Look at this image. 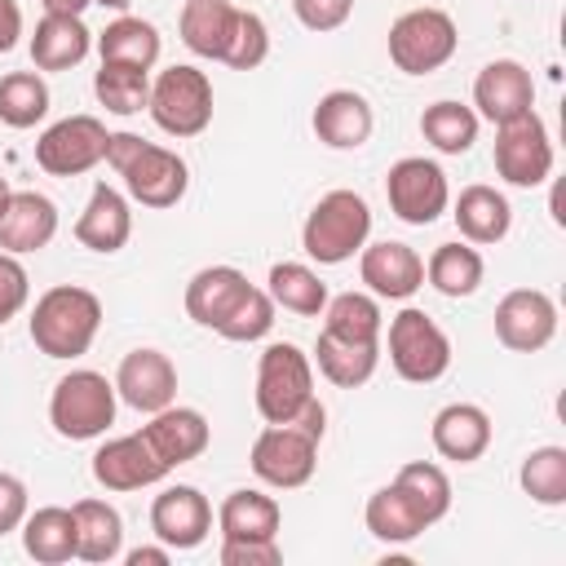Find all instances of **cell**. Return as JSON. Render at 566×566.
Returning <instances> with one entry per match:
<instances>
[{
	"instance_id": "cell-5",
	"label": "cell",
	"mask_w": 566,
	"mask_h": 566,
	"mask_svg": "<svg viewBox=\"0 0 566 566\" xmlns=\"http://www.w3.org/2000/svg\"><path fill=\"white\" fill-rule=\"evenodd\" d=\"M314 398V367L292 340L265 345L256 363V411L265 424H292Z\"/></svg>"
},
{
	"instance_id": "cell-30",
	"label": "cell",
	"mask_w": 566,
	"mask_h": 566,
	"mask_svg": "<svg viewBox=\"0 0 566 566\" xmlns=\"http://www.w3.org/2000/svg\"><path fill=\"white\" fill-rule=\"evenodd\" d=\"M314 363H318V371H323L336 389H358V385H367V380H371V371H376V363H380V345L345 340V336L318 332Z\"/></svg>"
},
{
	"instance_id": "cell-16",
	"label": "cell",
	"mask_w": 566,
	"mask_h": 566,
	"mask_svg": "<svg viewBox=\"0 0 566 566\" xmlns=\"http://www.w3.org/2000/svg\"><path fill=\"white\" fill-rule=\"evenodd\" d=\"M473 106L491 124H509V119L526 115L535 106V80H531V71L522 62H513V57L486 62L478 71V80H473Z\"/></svg>"
},
{
	"instance_id": "cell-44",
	"label": "cell",
	"mask_w": 566,
	"mask_h": 566,
	"mask_svg": "<svg viewBox=\"0 0 566 566\" xmlns=\"http://www.w3.org/2000/svg\"><path fill=\"white\" fill-rule=\"evenodd\" d=\"M27 296H31V279H27L22 261L13 252H0V327L22 314Z\"/></svg>"
},
{
	"instance_id": "cell-41",
	"label": "cell",
	"mask_w": 566,
	"mask_h": 566,
	"mask_svg": "<svg viewBox=\"0 0 566 566\" xmlns=\"http://www.w3.org/2000/svg\"><path fill=\"white\" fill-rule=\"evenodd\" d=\"M394 482L416 500V509L424 513L429 526L447 517V509H451V478H447L433 460H411V464H402Z\"/></svg>"
},
{
	"instance_id": "cell-52",
	"label": "cell",
	"mask_w": 566,
	"mask_h": 566,
	"mask_svg": "<svg viewBox=\"0 0 566 566\" xmlns=\"http://www.w3.org/2000/svg\"><path fill=\"white\" fill-rule=\"evenodd\" d=\"M9 195H13V190H9V181L0 177V212H4V203H9Z\"/></svg>"
},
{
	"instance_id": "cell-34",
	"label": "cell",
	"mask_w": 566,
	"mask_h": 566,
	"mask_svg": "<svg viewBox=\"0 0 566 566\" xmlns=\"http://www.w3.org/2000/svg\"><path fill=\"white\" fill-rule=\"evenodd\" d=\"M482 252L469 243H438L433 256L424 261V279L442 292V296H473L482 287Z\"/></svg>"
},
{
	"instance_id": "cell-37",
	"label": "cell",
	"mask_w": 566,
	"mask_h": 566,
	"mask_svg": "<svg viewBox=\"0 0 566 566\" xmlns=\"http://www.w3.org/2000/svg\"><path fill=\"white\" fill-rule=\"evenodd\" d=\"M420 133L433 150L442 155H464L478 142V111L460 106V102H433L420 115Z\"/></svg>"
},
{
	"instance_id": "cell-22",
	"label": "cell",
	"mask_w": 566,
	"mask_h": 566,
	"mask_svg": "<svg viewBox=\"0 0 566 566\" xmlns=\"http://www.w3.org/2000/svg\"><path fill=\"white\" fill-rule=\"evenodd\" d=\"M142 438L155 447V455H159L168 469H177V464H186V460H195V455L208 451L212 429H208L203 411H195V407H172V402H168L164 411L150 416V424H142Z\"/></svg>"
},
{
	"instance_id": "cell-26",
	"label": "cell",
	"mask_w": 566,
	"mask_h": 566,
	"mask_svg": "<svg viewBox=\"0 0 566 566\" xmlns=\"http://www.w3.org/2000/svg\"><path fill=\"white\" fill-rule=\"evenodd\" d=\"M248 279L243 270L234 265H203L190 283H186V314L199 323V327H221V318L230 314V305L243 296Z\"/></svg>"
},
{
	"instance_id": "cell-8",
	"label": "cell",
	"mask_w": 566,
	"mask_h": 566,
	"mask_svg": "<svg viewBox=\"0 0 566 566\" xmlns=\"http://www.w3.org/2000/svg\"><path fill=\"white\" fill-rule=\"evenodd\" d=\"M389 363L411 385H433L451 367V340L424 310H402L389 318Z\"/></svg>"
},
{
	"instance_id": "cell-31",
	"label": "cell",
	"mask_w": 566,
	"mask_h": 566,
	"mask_svg": "<svg viewBox=\"0 0 566 566\" xmlns=\"http://www.w3.org/2000/svg\"><path fill=\"white\" fill-rule=\"evenodd\" d=\"M22 548L27 557H35L40 566H62L75 557V517L71 509L44 504L35 513L22 517Z\"/></svg>"
},
{
	"instance_id": "cell-19",
	"label": "cell",
	"mask_w": 566,
	"mask_h": 566,
	"mask_svg": "<svg viewBox=\"0 0 566 566\" xmlns=\"http://www.w3.org/2000/svg\"><path fill=\"white\" fill-rule=\"evenodd\" d=\"M358 274H363V283L376 296H389V301H407L411 292L424 287V261L416 256V248H407L398 239H385V243L363 248Z\"/></svg>"
},
{
	"instance_id": "cell-47",
	"label": "cell",
	"mask_w": 566,
	"mask_h": 566,
	"mask_svg": "<svg viewBox=\"0 0 566 566\" xmlns=\"http://www.w3.org/2000/svg\"><path fill=\"white\" fill-rule=\"evenodd\" d=\"M27 517V486L13 473H0V535L18 531Z\"/></svg>"
},
{
	"instance_id": "cell-4",
	"label": "cell",
	"mask_w": 566,
	"mask_h": 566,
	"mask_svg": "<svg viewBox=\"0 0 566 566\" xmlns=\"http://www.w3.org/2000/svg\"><path fill=\"white\" fill-rule=\"evenodd\" d=\"M49 420L62 438L71 442H88V438H102L111 424H115V385L102 376V371H66L57 385H53V398H49Z\"/></svg>"
},
{
	"instance_id": "cell-3",
	"label": "cell",
	"mask_w": 566,
	"mask_h": 566,
	"mask_svg": "<svg viewBox=\"0 0 566 566\" xmlns=\"http://www.w3.org/2000/svg\"><path fill=\"white\" fill-rule=\"evenodd\" d=\"M367 234H371L367 199L354 195V190H327L301 226V248L318 265H340L367 243Z\"/></svg>"
},
{
	"instance_id": "cell-36",
	"label": "cell",
	"mask_w": 566,
	"mask_h": 566,
	"mask_svg": "<svg viewBox=\"0 0 566 566\" xmlns=\"http://www.w3.org/2000/svg\"><path fill=\"white\" fill-rule=\"evenodd\" d=\"M380 327H385L380 305L367 292H340V296H332L323 305V332H332V336L380 345Z\"/></svg>"
},
{
	"instance_id": "cell-50",
	"label": "cell",
	"mask_w": 566,
	"mask_h": 566,
	"mask_svg": "<svg viewBox=\"0 0 566 566\" xmlns=\"http://www.w3.org/2000/svg\"><path fill=\"white\" fill-rule=\"evenodd\" d=\"M44 4V13H71V18H80L93 0H40Z\"/></svg>"
},
{
	"instance_id": "cell-17",
	"label": "cell",
	"mask_w": 566,
	"mask_h": 566,
	"mask_svg": "<svg viewBox=\"0 0 566 566\" xmlns=\"http://www.w3.org/2000/svg\"><path fill=\"white\" fill-rule=\"evenodd\" d=\"M115 394L128 407L146 411V416L164 411L177 398V367H172V358L164 349H133V354H124V363L115 371Z\"/></svg>"
},
{
	"instance_id": "cell-28",
	"label": "cell",
	"mask_w": 566,
	"mask_h": 566,
	"mask_svg": "<svg viewBox=\"0 0 566 566\" xmlns=\"http://www.w3.org/2000/svg\"><path fill=\"white\" fill-rule=\"evenodd\" d=\"M451 217L469 243H500L513 226V208L495 186H464Z\"/></svg>"
},
{
	"instance_id": "cell-7",
	"label": "cell",
	"mask_w": 566,
	"mask_h": 566,
	"mask_svg": "<svg viewBox=\"0 0 566 566\" xmlns=\"http://www.w3.org/2000/svg\"><path fill=\"white\" fill-rule=\"evenodd\" d=\"M460 31L442 9H407L389 27V62L402 75H429L455 57Z\"/></svg>"
},
{
	"instance_id": "cell-49",
	"label": "cell",
	"mask_w": 566,
	"mask_h": 566,
	"mask_svg": "<svg viewBox=\"0 0 566 566\" xmlns=\"http://www.w3.org/2000/svg\"><path fill=\"white\" fill-rule=\"evenodd\" d=\"M168 562V544L164 548H133L128 553V566H164Z\"/></svg>"
},
{
	"instance_id": "cell-2",
	"label": "cell",
	"mask_w": 566,
	"mask_h": 566,
	"mask_svg": "<svg viewBox=\"0 0 566 566\" xmlns=\"http://www.w3.org/2000/svg\"><path fill=\"white\" fill-rule=\"evenodd\" d=\"M102 327V301L88 287L57 283L31 310V340L44 358H80L88 354Z\"/></svg>"
},
{
	"instance_id": "cell-23",
	"label": "cell",
	"mask_w": 566,
	"mask_h": 566,
	"mask_svg": "<svg viewBox=\"0 0 566 566\" xmlns=\"http://www.w3.org/2000/svg\"><path fill=\"white\" fill-rule=\"evenodd\" d=\"M128 234H133L128 199L115 186L97 181L88 203H84V212H80V221H75V239L84 248H93V252H119L128 243Z\"/></svg>"
},
{
	"instance_id": "cell-27",
	"label": "cell",
	"mask_w": 566,
	"mask_h": 566,
	"mask_svg": "<svg viewBox=\"0 0 566 566\" xmlns=\"http://www.w3.org/2000/svg\"><path fill=\"white\" fill-rule=\"evenodd\" d=\"M279 522H283V509L274 495L265 491H230L217 509V526H221V539H274L279 535Z\"/></svg>"
},
{
	"instance_id": "cell-38",
	"label": "cell",
	"mask_w": 566,
	"mask_h": 566,
	"mask_svg": "<svg viewBox=\"0 0 566 566\" xmlns=\"http://www.w3.org/2000/svg\"><path fill=\"white\" fill-rule=\"evenodd\" d=\"M49 115V84L40 71H9L0 80V124L9 128H35Z\"/></svg>"
},
{
	"instance_id": "cell-45",
	"label": "cell",
	"mask_w": 566,
	"mask_h": 566,
	"mask_svg": "<svg viewBox=\"0 0 566 566\" xmlns=\"http://www.w3.org/2000/svg\"><path fill=\"white\" fill-rule=\"evenodd\" d=\"M292 13L301 18V27L310 31H336L349 22L354 0H292Z\"/></svg>"
},
{
	"instance_id": "cell-40",
	"label": "cell",
	"mask_w": 566,
	"mask_h": 566,
	"mask_svg": "<svg viewBox=\"0 0 566 566\" xmlns=\"http://www.w3.org/2000/svg\"><path fill=\"white\" fill-rule=\"evenodd\" d=\"M93 93L111 115H137L150 102V80L137 66H119V62H102V71L93 75Z\"/></svg>"
},
{
	"instance_id": "cell-13",
	"label": "cell",
	"mask_w": 566,
	"mask_h": 566,
	"mask_svg": "<svg viewBox=\"0 0 566 566\" xmlns=\"http://www.w3.org/2000/svg\"><path fill=\"white\" fill-rule=\"evenodd\" d=\"M495 336L513 354H535L557 336V305L539 287H513L495 305Z\"/></svg>"
},
{
	"instance_id": "cell-33",
	"label": "cell",
	"mask_w": 566,
	"mask_h": 566,
	"mask_svg": "<svg viewBox=\"0 0 566 566\" xmlns=\"http://www.w3.org/2000/svg\"><path fill=\"white\" fill-rule=\"evenodd\" d=\"M97 53L102 62H119V66H137L150 71L159 62V31L146 18H115L106 22V31L97 35Z\"/></svg>"
},
{
	"instance_id": "cell-18",
	"label": "cell",
	"mask_w": 566,
	"mask_h": 566,
	"mask_svg": "<svg viewBox=\"0 0 566 566\" xmlns=\"http://www.w3.org/2000/svg\"><path fill=\"white\" fill-rule=\"evenodd\" d=\"M57 234V208L40 190H13L0 212V252H40Z\"/></svg>"
},
{
	"instance_id": "cell-11",
	"label": "cell",
	"mask_w": 566,
	"mask_h": 566,
	"mask_svg": "<svg viewBox=\"0 0 566 566\" xmlns=\"http://www.w3.org/2000/svg\"><path fill=\"white\" fill-rule=\"evenodd\" d=\"M495 172L522 190L539 186L553 172V142L535 111H526L509 124H495Z\"/></svg>"
},
{
	"instance_id": "cell-51",
	"label": "cell",
	"mask_w": 566,
	"mask_h": 566,
	"mask_svg": "<svg viewBox=\"0 0 566 566\" xmlns=\"http://www.w3.org/2000/svg\"><path fill=\"white\" fill-rule=\"evenodd\" d=\"M93 4H102V9H119V13H124L133 0H93Z\"/></svg>"
},
{
	"instance_id": "cell-48",
	"label": "cell",
	"mask_w": 566,
	"mask_h": 566,
	"mask_svg": "<svg viewBox=\"0 0 566 566\" xmlns=\"http://www.w3.org/2000/svg\"><path fill=\"white\" fill-rule=\"evenodd\" d=\"M22 35V9L18 0H0V53H9Z\"/></svg>"
},
{
	"instance_id": "cell-29",
	"label": "cell",
	"mask_w": 566,
	"mask_h": 566,
	"mask_svg": "<svg viewBox=\"0 0 566 566\" xmlns=\"http://www.w3.org/2000/svg\"><path fill=\"white\" fill-rule=\"evenodd\" d=\"M234 18H239V9L230 0H186V9L177 18L181 44L190 53H199V57H217L221 62V53L230 44V31H234Z\"/></svg>"
},
{
	"instance_id": "cell-32",
	"label": "cell",
	"mask_w": 566,
	"mask_h": 566,
	"mask_svg": "<svg viewBox=\"0 0 566 566\" xmlns=\"http://www.w3.org/2000/svg\"><path fill=\"white\" fill-rule=\"evenodd\" d=\"M367 531H371L380 544H407V539H416L420 531H429V522H424V513L416 509V500H411L398 482H389V486L371 491V500H367Z\"/></svg>"
},
{
	"instance_id": "cell-6",
	"label": "cell",
	"mask_w": 566,
	"mask_h": 566,
	"mask_svg": "<svg viewBox=\"0 0 566 566\" xmlns=\"http://www.w3.org/2000/svg\"><path fill=\"white\" fill-rule=\"evenodd\" d=\"M146 111L168 137H199L212 124V80L199 66L177 62L150 84Z\"/></svg>"
},
{
	"instance_id": "cell-35",
	"label": "cell",
	"mask_w": 566,
	"mask_h": 566,
	"mask_svg": "<svg viewBox=\"0 0 566 566\" xmlns=\"http://www.w3.org/2000/svg\"><path fill=\"white\" fill-rule=\"evenodd\" d=\"M270 301L292 310V314H301V318H314L327 305V287L310 265L279 261V265H270Z\"/></svg>"
},
{
	"instance_id": "cell-25",
	"label": "cell",
	"mask_w": 566,
	"mask_h": 566,
	"mask_svg": "<svg viewBox=\"0 0 566 566\" xmlns=\"http://www.w3.org/2000/svg\"><path fill=\"white\" fill-rule=\"evenodd\" d=\"M71 517H75V557L80 562L106 566V562L119 557V548H124V517L115 513V504H106V500H75Z\"/></svg>"
},
{
	"instance_id": "cell-46",
	"label": "cell",
	"mask_w": 566,
	"mask_h": 566,
	"mask_svg": "<svg viewBox=\"0 0 566 566\" xmlns=\"http://www.w3.org/2000/svg\"><path fill=\"white\" fill-rule=\"evenodd\" d=\"M279 539H221V566H279Z\"/></svg>"
},
{
	"instance_id": "cell-43",
	"label": "cell",
	"mask_w": 566,
	"mask_h": 566,
	"mask_svg": "<svg viewBox=\"0 0 566 566\" xmlns=\"http://www.w3.org/2000/svg\"><path fill=\"white\" fill-rule=\"evenodd\" d=\"M265 57H270V27H265V18L252 13V9H239L221 62L234 66V71H252V66H261Z\"/></svg>"
},
{
	"instance_id": "cell-21",
	"label": "cell",
	"mask_w": 566,
	"mask_h": 566,
	"mask_svg": "<svg viewBox=\"0 0 566 566\" xmlns=\"http://www.w3.org/2000/svg\"><path fill=\"white\" fill-rule=\"evenodd\" d=\"M310 124H314V133H318L323 146H332V150H358V146L371 137L376 115H371V106H367L363 93H354V88H332V93L318 97Z\"/></svg>"
},
{
	"instance_id": "cell-39",
	"label": "cell",
	"mask_w": 566,
	"mask_h": 566,
	"mask_svg": "<svg viewBox=\"0 0 566 566\" xmlns=\"http://www.w3.org/2000/svg\"><path fill=\"white\" fill-rule=\"evenodd\" d=\"M522 491L544 504V509H557L566 504V447H535L526 460H522V473H517Z\"/></svg>"
},
{
	"instance_id": "cell-42",
	"label": "cell",
	"mask_w": 566,
	"mask_h": 566,
	"mask_svg": "<svg viewBox=\"0 0 566 566\" xmlns=\"http://www.w3.org/2000/svg\"><path fill=\"white\" fill-rule=\"evenodd\" d=\"M274 327V301H270V292H261V287H243V296L230 305V314L221 318V336L226 340H239V345H248V340H261L265 332Z\"/></svg>"
},
{
	"instance_id": "cell-20",
	"label": "cell",
	"mask_w": 566,
	"mask_h": 566,
	"mask_svg": "<svg viewBox=\"0 0 566 566\" xmlns=\"http://www.w3.org/2000/svg\"><path fill=\"white\" fill-rule=\"evenodd\" d=\"M433 451L455 464H473L491 447V416L478 402H447L429 424Z\"/></svg>"
},
{
	"instance_id": "cell-9",
	"label": "cell",
	"mask_w": 566,
	"mask_h": 566,
	"mask_svg": "<svg viewBox=\"0 0 566 566\" xmlns=\"http://www.w3.org/2000/svg\"><path fill=\"white\" fill-rule=\"evenodd\" d=\"M106 124L97 115H66L49 124L35 142V164L49 177H80L106 159Z\"/></svg>"
},
{
	"instance_id": "cell-12",
	"label": "cell",
	"mask_w": 566,
	"mask_h": 566,
	"mask_svg": "<svg viewBox=\"0 0 566 566\" xmlns=\"http://www.w3.org/2000/svg\"><path fill=\"white\" fill-rule=\"evenodd\" d=\"M385 199L394 208V217H402L407 226H429L447 212L451 190H447V172L433 159L407 155L385 172Z\"/></svg>"
},
{
	"instance_id": "cell-15",
	"label": "cell",
	"mask_w": 566,
	"mask_h": 566,
	"mask_svg": "<svg viewBox=\"0 0 566 566\" xmlns=\"http://www.w3.org/2000/svg\"><path fill=\"white\" fill-rule=\"evenodd\" d=\"M150 531L168 548H199L212 531V504L199 486H164L150 504Z\"/></svg>"
},
{
	"instance_id": "cell-1",
	"label": "cell",
	"mask_w": 566,
	"mask_h": 566,
	"mask_svg": "<svg viewBox=\"0 0 566 566\" xmlns=\"http://www.w3.org/2000/svg\"><path fill=\"white\" fill-rule=\"evenodd\" d=\"M106 164L124 177V190L142 208H172L190 186L186 159L168 146L137 137V133H111L106 137Z\"/></svg>"
},
{
	"instance_id": "cell-10",
	"label": "cell",
	"mask_w": 566,
	"mask_h": 566,
	"mask_svg": "<svg viewBox=\"0 0 566 566\" xmlns=\"http://www.w3.org/2000/svg\"><path fill=\"white\" fill-rule=\"evenodd\" d=\"M252 473L265 482V486H279V491H296L314 478V464H318V438H310L305 429L296 424H265L252 442Z\"/></svg>"
},
{
	"instance_id": "cell-14",
	"label": "cell",
	"mask_w": 566,
	"mask_h": 566,
	"mask_svg": "<svg viewBox=\"0 0 566 566\" xmlns=\"http://www.w3.org/2000/svg\"><path fill=\"white\" fill-rule=\"evenodd\" d=\"M172 469L155 455V447L137 433H124V438H111L106 447H97L93 455V478L106 486V491H142V486H155L164 482Z\"/></svg>"
},
{
	"instance_id": "cell-24",
	"label": "cell",
	"mask_w": 566,
	"mask_h": 566,
	"mask_svg": "<svg viewBox=\"0 0 566 566\" xmlns=\"http://www.w3.org/2000/svg\"><path fill=\"white\" fill-rule=\"evenodd\" d=\"M93 49V31L84 27V18H71V13H44L35 22V35H31V62L35 71H71L88 57Z\"/></svg>"
}]
</instances>
